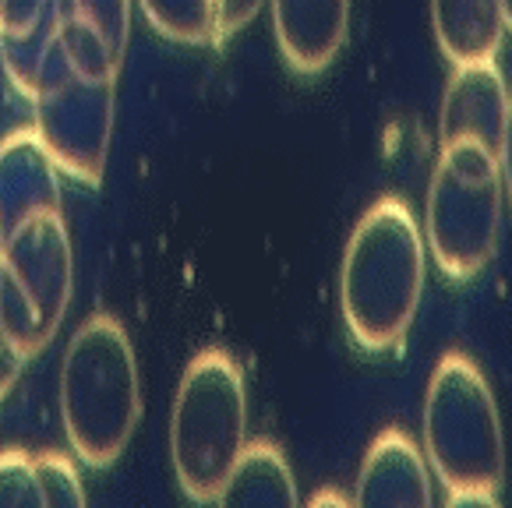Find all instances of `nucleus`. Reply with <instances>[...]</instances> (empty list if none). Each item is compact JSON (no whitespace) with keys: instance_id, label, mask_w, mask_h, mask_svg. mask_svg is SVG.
<instances>
[{"instance_id":"nucleus-2","label":"nucleus","mask_w":512,"mask_h":508,"mask_svg":"<svg viewBox=\"0 0 512 508\" xmlns=\"http://www.w3.org/2000/svg\"><path fill=\"white\" fill-rule=\"evenodd\" d=\"M142 420V378L131 336L113 314H89L61 364V424L71 452L89 470L124 456Z\"/></svg>"},{"instance_id":"nucleus-9","label":"nucleus","mask_w":512,"mask_h":508,"mask_svg":"<svg viewBox=\"0 0 512 508\" xmlns=\"http://www.w3.org/2000/svg\"><path fill=\"white\" fill-rule=\"evenodd\" d=\"M39 212H61V170L36 127L0 138V230L11 233Z\"/></svg>"},{"instance_id":"nucleus-4","label":"nucleus","mask_w":512,"mask_h":508,"mask_svg":"<svg viewBox=\"0 0 512 508\" xmlns=\"http://www.w3.org/2000/svg\"><path fill=\"white\" fill-rule=\"evenodd\" d=\"M248 445V385L234 357L202 350L181 374L170 413V459L184 498L216 505L237 456Z\"/></svg>"},{"instance_id":"nucleus-15","label":"nucleus","mask_w":512,"mask_h":508,"mask_svg":"<svg viewBox=\"0 0 512 508\" xmlns=\"http://www.w3.org/2000/svg\"><path fill=\"white\" fill-rule=\"evenodd\" d=\"M57 43V0L53 8L43 11L36 25L22 36H0V64H4V75L15 85L22 96L32 99L39 85V71L46 64V53Z\"/></svg>"},{"instance_id":"nucleus-24","label":"nucleus","mask_w":512,"mask_h":508,"mask_svg":"<svg viewBox=\"0 0 512 508\" xmlns=\"http://www.w3.org/2000/svg\"><path fill=\"white\" fill-rule=\"evenodd\" d=\"M325 501H336V505H354V498H347V494H339V491H322L311 498V505H325Z\"/></svg>"},{"instance_id":"nucleus-26","label":"nucleus","mask_w":512,"mask_h":508,"mask_svg":"<svg viewBox=\"0 0 512 508\" xmlns=\"http://www.w3.org/2000/svg\"><path fill=\"white\" fill-rule=\"evenodd\" d=\"M0 251H4V230H0Z\"/></svg>"},{"instance_id":"nucleus-12","label":"nucleus","mask_w":512,"mask_h":508,"mask_svg":"<svg viewBox=\"0 0 512 508\" xmlns=\"http://www.w3.org/2000/svg\"><path fill=\"white\" fill-rule=\"evenodd\" d=\"M431 29L452 68L495 60L505 39L502 0H431Z\"/></svg>"},{"instance_id":"nucleus-19","label":"nucleus","mask_w":512,"mask_h":508,"mask_svg":"<svg viewBox=\"0 0 512 508\" xmlns=\"http://www.w3.org/2000/svg\"><path fill=\"white\" fill-rule=\"evenodd\" d=\"M0 505H43L36 459L25 449L0 452Z\"/></svg>"},{"instance_id":"nucleus-20","label":"nucleus","mask_w":512,"mask_h":508,"mask_svg":"<svg viewBox=\"0 0 512 508\" xmlns=\"http://www.w3.org/2000/svg\"><path fill=\"white\" fill-rule=\"evenodd\" d=\"M53 8V0H0V36H22Z\"/></svg>"},{"instance_id":"nucleus-1","label":"nucleus","mask_w":512,"mask_h":508,"mask_svg":"<svg viewBox=\"0 0 512 508\" xmlns=\"http://www.w3.org/2000/svg\"><path fill=\"white\" fill-rule=\"evenodd\" d=\"M424 297V233L403 198H378L354 226L339 265V307L361 350L407 339Z\"/></svg>"},{"instance_id":"nucleus-7","label":"nucleus","mask_w":512,"mask_h":508,"mask_svg":"<svg viewBox=\"0 0 512 508\" xmlns=\"http://www.w3.org/2000/svg\"><path fill=\"white\" fill-rule=\"evenodd\" d=\"M29 103L36 110L32 127L57 170L75 177L78 184H103L117 110V78H82L61 46L53 43Z\"/></svg>"},{"instance_id":"nucleus-13","label":"nucleus","mask_w":512,"mask_h":508,"mask_svg":"<svg viewBox=\"0 0 512 508\" xmlns=\"http://www.w3.org/2000/svg\"><path fill=\"white\" fill-rule=\"evenodd\" d=\"M216 505H269V508H290L297 505V484L290 473L287 456L258 438L248 441L237 456L234 470L226 477Z\"/></svg>"},{"instance_id":"nucleus-5","label":"nucleus","mask_w":512,"mask_h":508,"mask_svg":"<svg viewBox=\"0 0 512 508\" xmlns=\"http://www.w3.org/2000/svg\"><path fill=\"white\" fill-rule=\"evenodd\" d=\"M502 173L495 152L477 142H449L438 152L424 209V244L449 279L488 269L502 237Z\"/></svg>"},{"instance_id":"nucleus-18","label":"nucleus","mask_w":512,"mask_h":508,"mask_svg":"<svg viewBox=\"0 0 512 508\" xmlns=\"http://www.w3.org/2000/svg\"><path fill=\"white\" fill-rule=\"evenodd\" d=\"M36 459V480L43 491V505H85V487L82 473H78L75 459L64 452H39Z\"/></svg>"},{"instance_id":"nucleus-17","label":"nucleus","mask_w":512,"mask_h":508,"mask_svg":"<svg viewBox=\"0 0 512 508\" xmlns=\"http://www.w3.org/2000/svg\"><path fill=\"white\" fill-rule=\"evenodd\" d=\"M57 46H61L68 64L82 78L121 75V57H117L92 29H85V25H78V22H64L61 15H57Z\"/></svg>"},{"instance_id":"nucleus-25","label":"nucleus","mask_w":512,"mask_h":508,"mask_svg":"<svg viewBox=\"0 0 512 508\" xmlns=\"http://www.w3.org/2000/svg\"><path fill=\"white\" fill-rule=\"evenodd\" d=\"M502 11H505V29L512 32V0H502Z\"/></svg>"},{"instance_id":"nucleus-8","label":"nucleus","mask_w":512,"mask_h":508,"mask_svg":"<svg viewBox=\"0 0 512 508\" xmlns=\"http://www.w3.org/2000/svg\"><path fill=\"white\" fill-rule=\"evenodd\" d=\"M505 113H509V89H505V78L495 68V60L452 68L442 96V117H438L442 145L477 142L488 152H498Z\"/></svg>"},{"instance_id":"nucleus-6","label":"nucleus","mask_w":512,"mask_h":508,"mask_svg":"<svg viewBox=\"0 0 512 508\" xmlns=\"http://www.w3.org/2000/svg\"><path fill=\"white\" fill-rule=\"evenodd\" d=\"M71 237L61 212H39L4 233V272H0V332L36 357L61 332L71 304Z\"/></svg>"},{"instance_id":"nucleus-22","label":"nucleus","mask_w":512,"mask_h":508,"mask_svg":"<svg viewBox=\"0 0 512 508\" xmlns=\"http://www.w3.org/2000/svg\"><path fill=\"white\" fill-rule=\"evenodd\" d=\"M25 353L11 343L4 332H0V399H8V392L15 389V381L22 378V367H25Z\"/></svg>"},{"instance_id":"nucleus-11","label":"nucleus","mask_w":512,"mask_h":508,"mask_svg":"<svg viewBox=\"0 0 512 508\" xmlns=\"http://www.w3.org/2000/svg\"><path fill=\"white\" fill-rule=\"evenodd\" d=\"M354 505H431V466L407 431L385 427L371 441L357 473Z\"/></svg>"},{"instance_id":"nucleus-23","label":"nucleus","mask_w":512,"mask_h":508,"mask_svg":"<svg viewBox=\"0 0 512 508\" xmlns=\"http://www.w3.org/2000/svg\"><path fill=\"white\" fill-rule=\"evenodd\" d=\"M498 173H502V191L512 205V96H509V113H505V131H502V142H498Z\"/></svg>"},{"instance_id":"nucleus-21","label":"nucleus","mask_w":512,"mask_h":508,"mask_svg":"<svg viewBox=\"0 0 512 508\" xmlns=\"http://www.w3.org/2000/svg\"><path fill=\"white\" fill-rule=\"evenodd\" d=\"M265 0H216V32H219V43L226 36H234L241 32L244 25H251L262 11Z\"/></svg>"},{"instance_id":"nucleus-14","label":"nucleus","mask_w":512,"mask_h":508,"mask_svg":"<svg viewBox=\"0 0 512 508\" xmlns=\"http://www.w3.org/2000/svg\"><path fill=\"white\" fill-rule=\"evenodd\" d=\"M145 22L170 43L216 46V0H138Z\"/></svg>"},{"instance_id":"nucleus-16","label":"nucleus","mask_w":512,"mask_h":508,"mask_svg":"<svg viewBox=\"0 0 512 508\" xmlns=\"http://www.w3.org/2000/svg\"><path fill=\"white\" fill-rule=\"evenodd\" d=\"M57 15L92 29L124 60L131 36V0H57Z\"/></svg>"},{"instance_id":"nucleus-3","label":"nucleus","mask_w":512,"mask_h":508,"mask_svg":"<svg viewBox=\"0 0 512 508\" xmlns=\"http://www.w3.org/2000/svg\"><path fill=\"white\" fill-rule=\"evenodd\" d=\"M424 459L449 505H498L505 434L495 392L467 353H445L424 392Z\"/></svg>"},{"instance_id":"nucleus-10","label":"nucleus","mask_w":512,"mask_h":508,"mask_svg":"<svg viewBox=\"0 0 512 508\" xmlns=\"http://www.w3.org/2000/svg\"><path fill=\"white\" fill-rule=\"evenodd\" d=\"M276 46L287 68L311 78L339 57L350 29V0H269Z\"/></svg>"}]
</instances>
